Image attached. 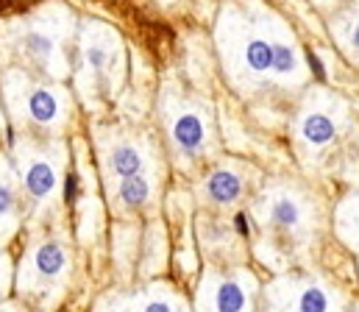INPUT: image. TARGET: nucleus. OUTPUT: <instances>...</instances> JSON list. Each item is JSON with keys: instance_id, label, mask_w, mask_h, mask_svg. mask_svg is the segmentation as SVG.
Masks as SVG:
<instances>
[{"instance_id": "1", "label": "nucleus", "mask_w": 359, "mask_h": 312, "mask_svg": "<svg viewBox=\"0 0 359 312\" xmlns=\"http://www.w3.org/2000/svg\"><path fill=\"white\" fill-rule=\"evenodd\" d=\"M212 310L215 312H248V293L243 282L223 279L212 290Z\"/></svg>"}, {"instance_id": "2", "label": "nucleus", "mask_w": 359, "mask_h": 312, "mask_svg": "<svg viewBox=\"0 0 359 312\" xmlns=\"http://www.w3.org/2000/svg\"><path fill=\"white\" fill-rule=\"evenodd\" d=\"M67 268V254H65V248L59 245V243H45V245H39L36 248V254H34V271H36V276L39 279H56V276H62V271Z\"/></svg>"}, {"instance_id": "3", "label": "nucleus", "mask_w": 359, "mask_h": 312, "mask_svg": "<svg viewBox=\"0 0 359 312\" xmlns=\"http://www.w3.org/2000/svg\"><path fill=\"white\" fill-rule=\"evenodd\" d=\"M206 193H209V198L217 201V204H231V201L243 193V182H240L234 173H229V170H217V173L209 176Z\"/></svg>"}, {"instance_id": "4", "label": "nucleus", "mask_w": 359, "mask_h": 312, "mask_svg": "<svg viewBox=\"0 0 359 312\" xmlns=\"http://www.w3.org/2000/svg\"><path fill=\"white\" fill-rule=\"evenodd\" d=\"M25 187L34 198H48L56 187V173L48 162H34L28 170H25Z\"/></svg>"}, {"instance_id": "5", "label": "nucleus", "mask_w": 359, "mask_h": 312, "mask_svg": "<svg viewBox=\"0 0 359 312\" xmlns=\"http://www.w3.org/2000/svg\"><path fill=\"white\" fill-rule=\"evenodd\" d=\"M173 137H176V142L184 151L192 154V151H198L203 145V126H201V120L195 114H184L173 126Z\"/></svg>"}, {"instance_id": "6", "label": "nucleus", "mask_w": 359, "mask_h": 312, "mask_svg": "<svg viewBox=\"0 0 359 312\" xmlns=\"http://www.w3.org/2000/svg\"><path fill=\"white\" fill-rule=\"evenodd\" d=\"M298 312H332V296L320 285H306L295 301Z\"/></svg>"}, {"instance_id": "7", "label": "nucleus", "mask_w": 359, "mask_h": 312, "mask_svg": "<svg viewBox=\"0 0 359 312\" xmlns=\"http://www.w3.org/2000/svg\"><path fill=\"white\" fill-rule=\"evenodd\" d=\"M304 137L312 142V145H326L332 137H334V123L326 117V114H309L304 120Z\"/></svg>"}, {"instance_id": "8", "label": "nucleus", "mask_w": 359, "mask_h": 312, "mask_svg": "<svg viewBox=\"0 0 359 312\" xmlns=\"http://www.w3.org/2000/svg\"><path fill=\"white\" fill-rule=\"evenodd\" d=\"M270 223L290 231V229H295L301 223V209H298L295 201H290V198H278L270 207Z\"/></svg>"}, {"instance_id": "9", "label": "nucleus", "mask_w": 359, "mask_h": 312, "mask_svg": "<svg viewBox=\"0 0 359 312\" xmlns=\"http://www.w3.org/2000/svg\"><path fill=\"white\" fill-rule=\"evenodd\" d=\"M28 111H31V117L36 123H50L56 117V111H59V104L48 90H36L28 98Z\"/></svg>"}, {"instance_id": "10", "label": "nucleus", "mask_w": 359, "mask_h": 312, "mask_svg": "<svg viewBox=\"0 0 359 312\" xmlns=\"http://www.w3.org/2000/svg\"><path fill=\"white\" fill-rule=\"evenodd\" d=\"M148 193H151V187H148V182H145L140 173H137V176H126L123 184H120V198H123V204H128V207L145 204V201H148Z\"/></svg>"}, {"instance_id": "11", "label": "nucleus", "mask_w": 359, "mask_h": 312, "mask_svg": "<svg viewBox=\"0 0 359 312\" xmlns=\"http://www.w3.org/2000/svg\"><path fill=\"white\" fill-rule=\"evenodd\" d=\"M140 168H142V159H140V154L134 148H114L111 151V170L117 176H123V179L126 176H137Z\"/></svg>"}, {"instance_id": "12", "label": "nucleus", "mask_w": 359, "mask_h": 312, "mask_svg": "<svg viewBox=\"0 0 359 312\" xmlns=\"http://www.w3.org/2000/svg\"><path fill=\"white\" fill-rule=\"evenodd\" d=\"M245 62L251 70L257 73H265V70H273V45L262 42V39H254L248 42V50H245Z\"/></svg>"}, {"instance_id": "13", "label": "nucleus", "mask_w": 359, "mask_h": 312, "mask_svg": "<svg viewBox=\"0 0 359 312\" xmlns=\"http://www.w3.org/2000/svg\"><path fill=\"white\" fill-rule=\"evenodd\" d=\"M22 45H25V50H28V53L42 56V59H48V56H50V50H53V42H50L48 36H42V34H28V36L22 39Z\"/></svg>"}, {"instance_id": "14", "label": "nucleus", "mask_w": 359, "mask_h": 312, "mask_svg": "<svg viewBox=\"0 0 359 312\" xmlns=\"http://www.w3.org/2000/svg\"><path fill=\"white\" fill-rule=\"evenodd\" d=\"M295 67V56L287 45H273V70L276 73H292Z\"/></svg>"}, {"instance_id": "15", "label": "nucleus", "mask_w": 359, "mask_h": 312, "mask_svg": "<svg viewBox=\"0 0 359 312\" xmlns=\"http://www.w3.org/2000/svg\"><path fill=\"white\" fill-rule=\"evenodd\" d=\"M142 312H181V307H176V301L170 299H151L142 304Z\"/></svg>"}, {"instance_id": "16", "label": "nucleus", "mask_w": 359, "mask_h": 312, "mask_svg": "<svg viewBox=\"0 0 359 312\" xmlns=\"http://www.w3.org/2000/svg\"><path fill=\"white\" fill-rule=\"evenodd\" d=\"M11 209H14V193L6 184H0V217H6Z\"/></svg>"}, {"instance_id": "17", "label": "nucleus", "mask_w": 359, "mask_h": 312, "mask_svg": "<svg viewBox=\"0 0 359 312\" xmlns=\"http://www.w3.org/2000/svg\"><path fill=\"white\" fill-rule=\"evenodd\" d=\"M87 59H90V65L95 70H100V67L106 65V53H103L100 48H90V50H87Z\"/></svg>"}, {"instance_id": "18", "label": "nucleus", "mask_w": 359, "mask_h": 312, "mask_svg": "<svg viewBox=\"0 0 359 312\" xmlns=\"http://www.w3.org/2000/svg\"><path fill=\"white\" fill-rule=\"evenodd\" d=\"M306 59H309V67H312V70H315V76H318V79H320V81H323V79H326V70H323V65H320V62H318V56H315V53H312V50H309V56H306Z\"/></svg>"}, {"instance_id": "19", "label": "nucleus", "mask_w": 359, "mask_h": 312, "mask_svg": "<svg viewBox=\"0 0 359 312\" xmlns=\"http://www.w3.org/2000/svg\"><path fill=\"white\" fill-rule=\"evenodd\" d=\"M0 3L8 8V6H28V3H34V0H0Z\"/></svg>"}, {"instance_id": "20", "label": "nucleus", "mask_w": 359, "mask_h": 312, "mask_svg": "<svg viewBox=\"0 0 359 312\" xmlns=\"http://www.w3.org/2000/svg\"><path fill=\"white\" fill-rule=\"evenodd\" d=\"M237 229H240V231H248V226H245V217H243V215L237 217Z\"/></svg>"}, {"instance_id": "21", "label": "nucleus", "mask_w": 359, "mask_h": 312, "mask_svg": "<svg viewBox=\"0 0 359 312\" xmlns=\"http://www.w3.org/2000/svg\"><path fill=\"white\" fill-rule=\"evenodd\" d=\"M351 39H354V48L359 50V22H357V28H354V36H351Z\"/></svg>"}, {"instance_id": "22", "label": "nucleus", "mask_w": 359, "mask_h": 312, "mask_svg": "<svg viewBox=\"0 0 359 312\" xmlns=\"http://www.w3.org/2000/svg\"><path fill=\"white\" fill-rule=\"evenodd\" d=\"M3 276H6V262L0 259V285H3Z\"/></svg>"}]
</instances>
